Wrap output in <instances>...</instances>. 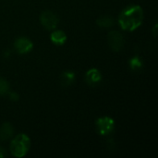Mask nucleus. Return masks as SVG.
Masks as SVG:
<instances>
[{"label": "nucleus", "mask_w": 158, "mask_h": 158, "mask_svg": "<svg viewBox=\"0 0 158 158\" xmlns=\"http://www.w3.org/2000/svg\"><path fill=\"white\" fill-rule=\"evenodd\" d=\"M143 21V10L138 5H131L124 8L118 17V23L122 30L133 31Z\"/></svg>", "instance_id": "f257e3e1"}, {"label": "nucleus", "mask_w": 158, "mask_h": 158, "mask_svg": "<svg viewBox=\"0 0 158 158\" xmlns=\"http://www.w3.org/2000/svg\"><path fill=\"white\" fill-rule=\"evenodd\" d=\"M30 147H31V140L29 136L24 133H20L12 139L9 145V150L13 156L21 158L28 154Z\"/></svg>", "instance_id": "f03ea898"}, {"label": "nucleus", "mask_w": 158, "mask_h": 158, "mask_svg": "<svg viewBox=\"0 0 158 158\" xmlns=\"http://www.w3.org/2000/svg\"><path fill=\"white\" fill-rule=\"evenodd\" d=\"M95 126L98 133L102 136L109 135L113 132L115 128V121L112 118L105 116L96 119Z\"/></svg>", "instance_id": "7ed1b4c3"}, {"label": "nucleus", "mask_w": 158, "mask_h": 158, "mask_svg": "<svg viewBox=\"0 0 158 158\" xmlns=\"http://www.w3.org/2000/svg\"><path fill=\"white\" fill-rule=\"evenodd\" d=\"M40 21L43 27L48 31L55 30L59 22L58 16L51 10H44L40 15Z\"/></svg>", "instance_id": "20e7f679"}, {"label": "nucleus", "mask_w": 158, "mask_h": 158, "mask_svg": "<svg viewBox=\"0 0 158 158\" xmlns=\"http://www.w3.org/2000/svg\"><path fill=\"white\" fill-rule=\"evenodd\" d=\"M107 42H108L109 47L115 52L120 51L124 46L123 35L118 31H112L108 33Z\"/></svg>", "instance_id": "39448f33"}, {"label": "nucleus", "mask_w": 158, "mask_h": 158, "mask_svg": "<svg viewBox=\"0 0 158 158\" xmlns=\"http://www.w3.org/2000/svg\"><path fill=\"white\" fill-rule=\"evenodd\" d=\"M14 48L19 55H25L30 53L33 48L32 42L27 37H19L14 42Z\"/></svg>", "instance_id": "423d86ee"}, {"label": "nucleus", "mask_w": 158, "mask_h": 158, "mask_svg": "<svg viewBox=\"0 0 158 158\" xmlns=\"http://www.w3.org/2000/svg\"><path fill=\"white\" fill-rule=\"evenodd\" d=\"M85 81L89 85H96L102 81V74L95 68L90 69L85 74Z\"/></svg>", "instance_id": "0eeeda50"}, {"label": "nucleus", "mask_w": 158, "mask_h": 158, "mask_svg": "<svg viewBox=\"0 0 158 158\" xmlns=\"http://www.w3.org/2000/svg\"><path fill=\"white\" fill-rule=\"evenodd\" d=\"M13 133H14V128L10 123L5 122L0 126V141L1 142L9 140L13 136Z\"/></svg>", "instance_id": "6e6552de"}, {"label": "nucleus", "mask_w": 158, "mask_h": 158, "mask_svg": "<svg viewBox=\"0 0 158 158\" xmlns=\"http://www.w3.org/2000/svg\"><path fill=\"white\" fill-rule=\"evenodd\" d=\"M50 40L56 45H63L67 41V34L63 31H54L50 34Z\"/></svg>", "instance_id": "1a4fd4ad"}, {"label": "nucleus", "mask_w": 158, "mask_h": 158, "mask_svg": "<svg viewBox=\"0 0 158 158\" xmlns=\"http://www.w3.org/2000/svg\"><path fill=\"white\" fill-rule=\"evenodd\" d=\"M75 81V73L73 71H64L60 75V83L63 87L70 86Z\"/></svg>", "instance_id": "9d476101"}, {"label": "nucleus", "mask_w": 158, "mask_h": 158, "mask_svg": "<svg viewBox=\"0 0 158 158\" xmlns=\"http://www.w3.org/2000/svg\"><path fill=\"white\" fill-rule=\"evenodd\" d=\"M96 24L101 28H109L114 24V19L111 16H101L96 19Z\"/></svg>", "instance_id": "9b49d317"}, {"label": "nucleus", "mask_w": 158, "mask_h": 158, "mask_svg": "<svg viewBox=\"0 0 158 158\" xmlns=\"http://www.w3.org/2000/svg\"><path fill=\"white\" fill-rule=\"evenodd\" d=\"M129 64H130V68H131L132 70H134V71L140 70V69H142L143 67V63L141 57L138 56H132V57L130 59Z\"/></svg>", "instance_id": "f8f14e48"}, {"label": "nucleus", "mask_w": 158, "mask_h": 158, "mask_svg": "<svg viewBox=\"0 0 158 158\" xmlns=\"http://www.w3.org/2000/svg\"><path fill=\"white\" fill-rule=\"evenodd\" d=\"M9 91V83L5 79L0 77V95H6Z\"/></svg>", "instance_id": "ddd939ff"}, {"label": "nucleus", "mask_w": 158, "mask_h": 158, "mask_svg": "<svg viewBox=\"0 0 158 158\" xmlns=\"http://www.w3.org/2000/svg\"><path fill=\"white\" fill-rule=\"evenodd\" d=\"M7 95H8L9 99H10L11 101H14V102L18 101V100H19V94H18L16 92H10V91H9V92L7 93Z\"/></svg>", "instance_id": "4468645a"}, {"label": "nucleus", "mask_w": 158, "mask_h": 158, "mask_svg": "<svg viewBox=\"0 0 158 158\" xmlns=\"http://www.w3.org/2000/svg\"><path fill=\"white\" fill-rule=\"evenodd\" d=\"M6 156H7L6 151L3 147H1V146H0V158L6 157Z\"/></svg>", "instance_id": "2eb2a0df"}, {"label": "nucleus", "mask_w": 158, "mask_h": 158, "mask_svg": "<svg viewBox=\"0 0 158 158\" xmlns=\"http://www.w3.org/2000/svg\"><path fill=\"white\" fill-rule=\"evenodd\" d=\"M157 27H158L157 22H156V23H155V25H154V27H153V30H152L154 37H156V35H157Z\"/></svg>", "instance_id": "dca6fc26"}]
</instances>
